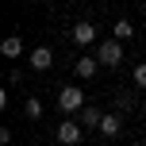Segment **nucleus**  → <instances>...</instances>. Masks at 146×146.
<instances>
[{"label":"nucleus","instance_id":"9d476101","mask_svg":"<svg viewBox=\"0 0 146 146\" xmlns=\"http://www.w3.org/2000/svg\"><path fill=\"white\" fill-rule=\"evenodd\" d=\"M23 111H27V119H38V115H42V100H35V96H31Z\"/></svg>","mask_w":146,"mask_h":146},{"label":"nucleus","instance_id":"1a4fd4ad","mask_svg":"<svg viewBox=\"0 0 146 146\" xmlns=\"http://www.w3.org/2000/svg\"><path fill=\"white\" fill-rule=\"evenodd\" d=\"M0 54H4V58H19V54H23V42H19V38H4V42H0Z\"/></svg>","mask_w":146,"mask_h":146},{"label":"nucleus","instance_id":"f8f14e48","mask_svg":"<svg viewBox=\"0 0 146 146\" xmlns=\"http://www.w3.org/2000/svg\"><path fill=\"white\" fill-rule=\"evenodd\" d=\"M135 85L146 88V62H142V66H135Z\"/></svg>","mask_w":146,"mask_h":146},{"label":"nucleus","instance_id":"20e7f679","mask_svg":"<svg viewBox=\"0 0 146 146\" xmlns=\"http://www.w3.org/2000/svg\"><path fill=\"white\" fill-rule=\"evenodd\" d=\"M73 42L92 46V42H96V27H92V23H73Z\"/></svg>","mask_w":146,"mask_h":146},{"label":"nucleus","instance_id":"7ed1b4c3","mask_svg":"<svg viewBox=\"0 0 146 146\" xmlns=\"http://www.w3.org/2000/svg\"><path fill=\"white\" fill-rule=\"evenodd\" d=\"M58 142H62V146H77V142H81V127L73 123V119H66V123L58 127Z\"/></svg>","mask_w":146,"mask_h":146},{"label":"nucleus","instance_id":"423d86ee","mask_svg":"<svg viewBox=\"0 0 146 146\" xmlns=\"http://www.w3.org/2000/svg\"><path fill=\"white\" fill-rule=\"evenodd\" d=\"M73 69H77V77H81V81H88V77H92L96 69H100V62L85 54V58H77V66H73Z\"/></svg>","mask_w":146,"mask_h":146},{"label":"nucleus","instance_id":"39448f33","mask_svg":"<svg viewBox=\"0 0 146 146\" xmlns=\"http://www.w3.org/2000/svg\"><path fill=\"white\" fill-rule=\"evenodd\" d=\"M31 66H35V69H50V66H54L50 46H35V50H31Z\"/></svg>","mask_w":146,"mask_h":146},{"label":"nucleus","instance_id":"f03ea898","mask_svg":"<svg viewBox=\"0 0 146 146\" xmlns=\"http://www.w3.org/2000/svg\"><path fill=\"white\" fill-rule=\"evenodd\" d=\"M58 108H62V111H81V108H85V92H81L77 85L62 88V96H58Z\"/></svg>","mask_w":146,"mask_h":146},{"label":"nucleus","instance_id":"ddd939ff","mask_svg":"<svg viewBox=\"0 0 146 146\" xmlns=\"http://www.w3.org/2000/svg\"><path fill=\"white\" fill-rule=\"evenodd\" d=\"M142 115H146V100H142Z\"/></svg>","mask_w":146,"mask_h":146},{"label":"nucleus","instance_id":"f257e3e1","mask_svg":"<svg viewBox=\"0 0 146 146\" xmlns=\"http://www.w3.org/2000/svg\"><path fill=\"white\" fill-rule=\"evenodd\" d=\"M96 62H100V66H119V62H123V46H119V38H108V42L96 46Z\"/></svg>","mask_w":146,"mask_h":146},{"label":"nucleus","instance_id":"6e6552de","mask_svg":"<svg viewBox=\"0 0 146 146\" xmlns=\"http://www.w3.org/2000/svg\"><path fill=\"white\" fill-rule=\"evenodd\" d=\"M100 119H104V111H96V108H81V123H85V131H100Z\"/></svg>","mask_w":146,"mask_h":146},{"label":"nucleus","instance_id":"9b49d317","mask_svg":"<svg viewBox=\"0 0 146 146\" xmlns=\"http://www.w3.org/2000/svg\"><path fill=\"white\" fill-rule=\"evenodd\" d=\"M131 35H135V27H131L127 19H119V23H115V38H131Z\"/></svg>","mask_w":146,"mask_h":146},{"label":"nucleus","instance_id":"4468645a","mask_svg":"<svg viewBox=\"0 0 146 146\" xmlns=\"http://www.w3.org/2000/svg\"><path fill=\"white\" fill-rule=\"evenodd\" d=\"M142 12H146V0H142Z\"/></svg>","mask_w":146,"mask_h":146},{"label":"nucleus","instance_id":"0eeeda50","mask_svg":"<svg viewBox=\"0 0 146 146\" xmlns=\"http://www.w3.org/2000/svg\"><path fill=\"white\" fill-rule=\"evenodd\" d=\"M119 127H123V119H119V115H104V119H100V135H104V139H115Z\"/></svg>","mask_w":146,"mask_h":146}]
</instances>
